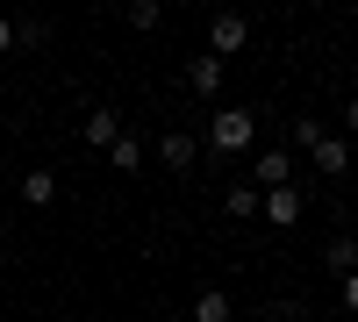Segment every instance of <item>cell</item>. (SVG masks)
I'll return each mask as SVG.
<instances>
[{"label":"cell","instance_id":"obj_9","mask_svg":"<svg viewBox=\"0 0 358 322\" xmlns=\"http://www.w3.org/2000/svg\"><path fill=\"white\" fill-rule=\"evenodd\" d=\"M187 86H194V94H215V86H222V57H194V65H187Z\"/></svg>","mask_w":358,"mask_h":322},{"label":"cell","instance_id":"obj_2","mask_svg":"<svg viewBox=\"0 0 358 322\" xmlns=\"http://www.w3.org/2000/svg\"><path fill=\"white\" fill-rule=\"evenodd\" d=\"M244 43H251V22L244 15H215V22H208V57H236Z\"/></svg>","mask_w":358,"mask_h":322},{"label":"cell","instance_id":"obj_8","mask_svg":"<svg viewBox=\"0 0 358 322\" xmlns=\"http://www.w3.org/2000/svg\"><path fill=\"white\" fill-rule=\"evenodd\" d=\"M22 200L29 208H50L57 200V172H22Z\"/></svg>","mask_w":358,"mask_h":322},{"label":"cell","instance_id":"obj_7","mask_svg":"<svg viewBox=\"0 0 358 322\" xmlns=\"http://www.w3.org/2000/svg\"><path fill=\"white\" fill-rule=\"evenodd\" d=\"M194 322H236V315H229V294H222V286H201V294H194Z\"/></svg>","mask_w":358,"mask_h":322},{"label":"cell","instance_id":"obj_6","mask_svg":"<svg viewBox=\"0 0 358 322\" xmlns=\"http://www.w3.org/2000/svg\"><path fill=\"white\" fill-rule=\"evenodd\" d=\"M158 151H165V165H172V172H187V165L201 158V143H194L187 129H165V136H158Z\"/></svg>","mask_w":358,"mask_h":322},{"label":"cell","instance_id":"obj_15","mask_svg":"<svg viewBox=\"0 0 358 322\" xmlns=\"http://www.w3.org/2000/svg\"><path fill=\"white\" fill-rule=\"evenodd\" d=\"M344 308H351V315H358V272H351V279H344Z\"/></svg>","mask_w":358,"mask_h":322},{"label":"cell","instance_id":"obj_14","mask_svg":"<svg viewBox=\"0 0 358 322\" xmlns=\"http://www.w3.org/2000/svg\"><path fill=\"white\" fill-rule=\"evenodd\" d=\"M294 136H301V143H308V151H315V143H322V136H330V129H322V122H315V115H294Z\"/></svg>","mask_w":358,"mask_h":322},{"label":"cell","instance_id":"obj_1","mask_svg":"<svg viewBox=\"0 0 358 322\" xmlns=\"http://www.w3.org/2000/svg\"><path fill=\"white\" fill-rule=\"evenodd\" d=\"M208 143H215L222 158L251 151V143H258V115H244V108H215V115H208Z\"/></svg>","mask_w":358,"mask_h":322},{"label":"cell","instance_id":"obj_3","mask_svg":"<svg viewBox=\"0 0 358 322\" xmlns=\"http://www.w3.org/2000/svg\"><path fill=\"white\" fill-rule=\"evenodd\" d=\"M287 172H294L287 151H258V158H251V186H258V193H280V186H287Z\"/></svg>","mask_w":358,"mask_h":322},{"label":"cell","instance_id":"obj_13","mask_svg":"<svg viewBox=\"0 0 358 322\" xmlns=\"http://www.w3.org/2000/svg\"><path fill=\"white\" fill-rule=\"evenodd\" d=\"M108 158H115V172H136V165H143V143H136V136L122 129V136H115V151H108Z\"/></svg>","mask_w":358,"mask_h":322},{"label":"cell","instance_id":"obj_16","mask_svg":"<svg viewBox=\"0 0 358 322\" xmlns=\"http://www.w3.org/2000/svg\"><path fill=\"white\" fill-rule=\"evenodd\" d=\"M0 50H15V22L8 15H0Z\"/></svg>","mask_w":358,"mask_h":322},{"label":"cell","instance_id":"obj_17","mask_svg":"<svg viewBox=\"0 0 358 322\" xmlns=\"http://www.w3.org/2000/svg\"><path fill=\"white\" fill-rule=\"evenodd\" d=\"M344 129H351V136H358V101H351V108H344Z\"/></svg>","mask_w":358,"mask_h":322},{"label":"cell","instance_id":"obj_18","mask_svg":"<svg viewBox=\"0 0 358 322\" xmlns=\"http://www.w3.org/2000/svg\"><path fill=\"white\" fill-rule=\"evenodd\" d=\"M0 180H8V165H0Z\"/></svg>","mask_w":358,"mask_h":322},{"label":"cell","instance_id":"obj_4","mask_svg":"<svg viewBox=\"0 0 358 322\" xmlns=\"http://www.w3.org/2000/svg\"><path fill=\"white\" fill-rule=\"evenodd\" d=\"M79 129H86V143H94V151H115V136H122V115H115V108H94Z\"/></svg>","mask_w":358,"mask_h":322},{"label":"cell","instance_id":"obj_5","mask_svg":"<svg viewBox=\"0 0 358 322\" xmlns=\"http://www.w3.org/2000/svg\"><path fill=\"white\" fill-rule=\"evenodd\" d=\"M265 222H280V229H294V222H301V193H294V186H280V193H265V208H258Z\"/></svg>","mask_w":358,"mask_h":322},{"label":"cell","instance_id":"obj_11","mask_svg":"<svg viewBox=\"0 0 358 322\" xmlns=\"http://www.w3.org/2000/svg\"><path fill=\"white\" fill-rule=\"evenodd\" d=\"M258 208H265V193H258L251 180H244V186H229V215H236V222H251Z\"/></svg>","mask_w":358,"mask_h":322},{"label":"cell","instance_id":"obj_12","mask_svg":"<svg viewBox=\"0 0 358 322\" xmlns=\"http://www.w3.org/2000/svg\"><path fill=\"white\" fill-rule=\"evenodd\" d=\"M315 165H322V172H351V151H344V136H322V143H315Z\"/></svg>","mask_w":358,"mask_h":322},{"label":"cell","instance_id":"obj_10","mask_svg":"<svg viewBox=\"0 0 358 322\" xmlns=\"http://www.w3.org/2000/svg\"><path fill=\"white\" fill-rule=\"evenodd\" d=\"M322 265H330L337 279H351V272H358V237H337L330 251H322Z\"/></svg>","mask_w":358,"mask_h":322}]
</instances>
